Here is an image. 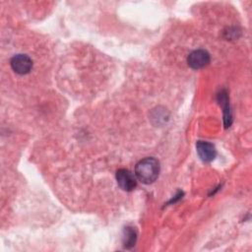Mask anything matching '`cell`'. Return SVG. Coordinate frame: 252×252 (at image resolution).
I'll return each mask as SVG.
<instances>
[{
	"label": "cell",
	"instance_id": "obj_1",
	"mask_svg": "<svg viewBox=\"0 0 252 252\" xmlns=\"http://www.w3.org/2000/svg\"><path fill=\"white\" fill-rule=\"evenodd\" d=\"M159 173V163L155 158L141 159L135 166L136 177L145 184H151L158 178Z\"/></svg>",
	"mask_w": 252,
	"mask_h": 252
},
{
	"label": "cell",
	"instance_id": "obj_2",
	"mask_svg": "<svg viewBox=\"0 0 252 252\" xmlns=\"http://www.w3.org/2000/svg\"><path fill=\"white\" fill-rule=\"evenodd\" d=\"M10 65L15 73L19 75H26L32 70V61L26 54H17L12 57Z\"/></svg>",
	"mask_w": 252,
	"mask_h": 252
},
{
	"label": "cell",
	"instance_id": "obj_3",
	"mask_svg": "<svg viewBox=\"0 0 252 252\" xmlns=\"http://www.w3.org/2000/svg\"><path fill=\"white\" fill-rule=\"evenodd\" d=\"M211 57L205 49H196L192 51L187 57V63L192 69H201L210 63Z\"/></svg>",
	"mask_w": 252,
	"mask_h": 252
},
{
	"label": "cell",
	"instance_id": "obj_4",
	"mask_svg": "<svg viewBox=\"0 0 252 252\" xmlns=\"http://www.w3.org/2000/svg\"><path fill=\"white\" fill-rule=\"evenodd\" d=\"M116 181L124 191H132L137 186L136 176L128 169L122 168L116 172Z\"/></svg>",
	"mask_w": 252,
	"mask_h": 252
},
{
	"label": "cell",
	"instance_id": "obj_5",
	"mask_svg": "<svg viewBox=\"0 0 252 252\" xmlns=\"http://www.w3.org/2000/svg\"><path fill=\"white\" fill-rule=\"evenodd\" d=\"M196 149L200 158L205 162H210L216 158V155H217L216 148L213 144L209 142H205V141L197 142Z\"/></svg>",
	"mask_w": 252,
	"mask_h": 252
},
{
	"label": "cell",
	"instance_id": "obj_6",
	"mask_svg": "<svg viewBox=\"0 0 252 252\" xmlns=\"http://www.w3.org/2000/svg\"><path fill=\"white\" fill-rule=\"evenodd\" d=\"M219 101L222 105L223 108V116H224V125L225 127H229L231 124V115H230V110H229V104H228V98L227 94L224 91H221L219 94Z\"/></svg>",
	"mask_w": 252,
	"mask_h": 252
},
{
	"label": "cell",
	"instance_id": "obj_7",
	"mask_svg": "<svg viewBox=\"0 0 252 252\" xmlns=\"http://www.w3.org/2000/svg\"><path fill=\"white\" fill-rule=\"evenodd\" d=\"M137 239V234L135 229L132 227H125L124 229V246L126 248H130L135 245Z\"/></svg>",
	"mask_w": 252,
	"mask_h": 252
}]
</instances>
